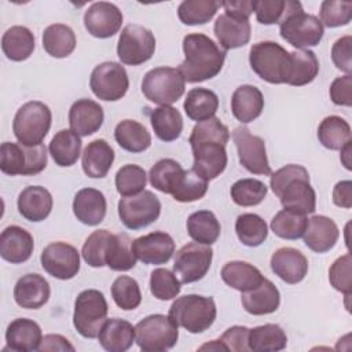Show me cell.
<instances>
[{
  "instance_id": "4",
  "label": "cell",
  "mask_w": 352,
  "mask_h": 352,
  "mask_svg": "<svg viewBox=\"0 0 352 352\" xmlns=\"http://www.w3.org/2000/svg\"><path fill=\"white\" fill-rule=\"evenodd\" d=\"M279 33L290 45L302 50L318 45L324 32L319 18L304 12L300 1L286 0V12L279 23Z\"/></svg>"
},
{
  "instance_id": "18",
  "label": "cell",
  "mask_w": 352,
  "mask_h": 352,
  "mask_svg": "<svg viewBox=\"0 0 352 352\" xmlns=\"http://www.w3.org/2000/svg\"><path fill=\"white\" fill-rule=\"evenodd\" d=\"M132 250L144 264L160 265L170 260L175 253V241L164 231H154L133 239Z\"/></svg>"
},
{
  "instance_id": "1",
  "label": "cell",
  "mask_w": 352,
  "mask_h": 352,
  "mask_svg": "<svg viewBox=\"0 0 352 352\" xmlns=\"http://www.w3.org/2000/svg\"><path fill=\"white\" fill-rule=\"evenodd\" d=\"M230 139L228 128L217 118L198 122L188 138L192 150V170L205 180L220 176L227 166L226 144Z\"/></svg>"
},
{
  "instance_id": "58",
  "label": "cell",
  "mask_w": 352,
  "mask_h": 352,
  "mask_svg": "<svg viewBox=\"0 0 352 352\" xmlns=\"http://www.w3.org/2000/svg\"><path fill=\"white\" fill-rule=\"evenodd\" d=\"M253 12L256 19L263 25L280 23L286 12L285 0H257L253 1Z\"/></svg>"
},
{
  "instance_id": "52",
  "label": "cell",
  "mask_w": 352,
  "mask_h": 352,
  "mask_svg": "<svg viewBox=\"0 0 352 352\" xmlns=\"http://www.w3.org/2000/svg\"><path fill=\"white\" fill-rule=\"evenodd\" d=\"M28 165V151L26 146L12 142H4L0 147V169L3 173L15 176H25Z\"/></svg>"
},
{
  "instance_id": "57",
  "label": "cell",
  "mask_w": 352,
  "mask_h": 352,
  "mask_svg": "<svg viewBox=\"0 0 352 352\" xmlns=\"http://www.w3.org/2000/svg\"><path fill=\"white\" fill-rule=\"evenodd\" d=\"M352 258L349 253L340 256L329 268V280L330 285L345 294V297L351 296L352 292Z\"/></svg>"
},
{
  "instance_id": "7",
  "label": "cell",
  "mask_w": 352,
  "mask_h": 352,
  "mask_svg": "<svg viewBox=\"0 0 352 352\" xmlns=\"http://www.w3.org/2000/svg\"><path fill=\"white\" fill-rule=\"evenodd\" d=\"M52 114L47 104L32 100L22 104L14 117L12 131L16 140L23 146L41 144L51 128Z\"/></svg>"
},
{
  "instance_id": "31",
  "label": "cell",
  "mask_w": 352,
  "mask_h": 352,
  "mask_svg": "<svg viewBox=\"0 0 352 352\" xmlns=\"http://www.w3.org/2000/svg\"><path fill=\"white\" fill-rule=\"evenodd\" d=\"M98 340L102 348L109 352H124L135 341V327L125 319L110 318L103 323Z\"/></svg>"
},
{
  "instance_id": "25",
  "label": "cell",
  "mask_w": 352,
  "mask_h": 352,
  "mask_svg": "<svg viewBox=\"0 0 352 352\" xmlns=\"http://www.w3.org/2000/svg\"><path fill=\"white\" fill-rule=\"evenodd\" d=\"M43 341L41 327L37 322L28 318L14 319L6 330V342L11 351L32 352L38 351Z\"/></svg>"
},
{
  "instance_id": "19",
  "label": "cell",
  "mask_w": 352,
  "mask_h": 352,
  "mask_svg": "<svg viewBox=\"0 0 352 352\" xmlns=\"http://www.w3.org/2000/svg\"><path fill=\"white\" fill-rule=\"evenodd\" d=\"M271 270L283 282L296 285L301 282L308 272L307 257L294 248H279L271 256Z\"/></svg>"
},
{
  "instance_id": "23",
  "label": "cell",
  "mask_w": 352,
  "mask_h": 352,
  "mask_svg": "<svg viewBox=\"0 0 352 352\" xmlns=\"http://www.w3.org/2000/svg\"><path fill=\"white\" fill-rule=\"evenodd\" d=\"M51 289L48 280L38 274L21 276L14 287L15 302L26 309H38L50 300Z\"/></svg>"
},
{
  "instance_id": "27",
  "label": "cell",
  "mask_w": 352,
  "mask_h": 352,
  "mask_svg": "<svg viewBox=\"0 0 352 352\" xmlns=\"http://www.w3.org/2000/svg\"><path fill=\"white\" fill-rule=\"evenodd\" d=\"M106 198L96 188H81L77 191L73 201V213L82 224L98 226L106 216Z\"/></svg>"
},
{
  "instance_id": "39",
  "label": "cell",
  "mask_w": 352,
  "mask_h": 352,
  "mask_svg": "<svg viewBox=\"0 0 352 352\" xmlns=\"http://www.w3.org/2000/svg\"><path fill=\"white\" fill-rule=\"evenodd\" d=\"M76 34L73 29L63 23H54L43 32V48L54 58H66L76 48Z\"/></svg>"
},
{
  "instance_id": "13",
  "label": "cell",
  "mask_w": 352,
  "mask_h": 352,
  "mask_svg": "<svg viewBox=\"0 0 352 352\" xmlns=\"http://www.w3.org/2000/svg\"><path fill=\"white\" fill-rule=\"evenodd\" d=\"M213 250L209 245L188 242L183 245L175 256L173 272L182 283H192L201 280L210 268Z\"/></svg>"
},
{
  "instance_id": "11",
  "label": "cell",
  "mask_w": 352,
  "mask_h": 352,
  "mask_svg": "<svg viewBox=\"0 0 352 352\" xmlns=\"http://www.w3.org/2000/svg\"><path fill=\"white\" fill-rule=\"evenodd\" d=\"M155 51V37L151 30L142 25H126L120 34L117 55L120 60L129 66H138L147 62Z\"/></svg>"
},
{
  "instance_id": "15",
  "label": "cell",
  "mask_w": 352,
  "mask_h": 352,
  "mask_svg": "<svg viewBox=\"0 0 352 352\" xmlns=\"http://www.w3.org/2000/svg\"><path fill=\"white\" fill-rule=\"evenodd\" d=\"M232 140L236 146L239 162L246 170L254 175H271L265 143L260 136L253 135L246 126H238L232 132Z\"/></svg>"
},
{
  "instance_id": "14",
  "label": "cell",
  "mask_w": 352,
  "mask_h": 352,
  "mask_svg": "<svg viewBox=\"0 0 352 352\" xmlns=\"http://www.w3.org/2000/svg\"><path fill=\"white\" fill-rule=\"evenodd\" d=\"M94 95L106 102L120 100L129 88V78L124 66L117 62H103L94 67L89 77Z\"/></svg>"
},
{
  "instance_id": "54",
  "label": "cell",
  "mask_w": 352,
  "mask_h": 352,
  "mask_svg": "<svg viewBox=\"0 0 352 352\" xmlns=\"http://www.w3.org/2000/svg\"><path fill=\"white\" fill-rule=\"evenodd\" d=\"M248 336H249V329L246 326H231L220 336V338L213 340L212 342L204 344L202 346H199V349L201 351L223 349V351H232V352H246L249 351Z\"/></svg>"
},
{
  "instance_id": "16",
  "label": "cell",
  "mask_w": 352,
  "mask_h": 352,
  "mask_svg": "<svg viewBox=\"0 0 352 352\" xmlns=\"http://www.w3.org/2000/svg\"><path fill=\"white\" fill-rule=\"evenodd\" d=\"M40 260L44 271L60 280L72 279L80 271L78 250L62 241L47 245L41 252Z\"/></svg>"
},
{
  "instance_id": "50",
  "label": "cell",
  "mask_w": 352,
  "mask_h": 352,
  "mask_svg": "<svg viewBox=\"0 0 352 352\" xmlns=\"http://www.w3.org/2000/svg\"><path fill=\"white\" fill-rule=\"evenodd\" d=\"M114 183L120 195L131 197L144 190L147 175L142 166L136 164H126L117 170Z\"/></svg>"
},
{
  "instance_id": "8",
  "label": "cell",
  "mask_w": 352,
  "mask_h": 352,
  "mask_svg": "<svg viewBox=\"0 0 352 352\" xmlns=\"http://www.w3.org/2000/svg\"><path fill=\"white\" fill-rule=\"evenodd\" d=\"M109 305L102 292L96 289L82 290L74 301L73 324L80 336L96 338L107 319Z\"/></svg>"
},
{
  "instance_id": "28",
  "label": "cell",
  "mask_w": 352,
  "mask_h": 352,
  "mask_svg": "<svg viewBox=\"0 0 352 352\" xmlns=\"http://www.w3.org/2000/svg\"><path fill=\"white\" fill-rule=\"evenodd\" d=\"M241 302L250 315H268L279 308L280 293L270 279L264 278L257 287L241 294Z\"/></svg>"
},
{
  "instance_id": "29",
  "label": "cell",
  "mask_w": 352,
  "mask_h": 352,
  "mask_svg": "<svg viewBox=\"0 0 352 352\" xmlns=\"http://www.w3.org/2000/svg\"><path fill=\"white\" fill-rule=\"evenodd\" d=\"M114 162V150L104 139H95L87 144L81 157L82 170L88 177H104Z\"/></svg>"
},
{
  "instance_id": "55",
  "label": "cell",
  "mask_w": 352,
  "mask_h": 352,
  "mask_svg": "<svg viewBox=\"0 0 352 352\" xmlns=\"http://www.w3.org/2000/svg\"><path fill=\"white\" fill-rule=\"evenodd\" d=\"M320 23L327 28H340L351 22L352 1L324 0L320 4Z\"/></svg>"
},
{
  "instance_id": "45",
  "label": "cell",
  "mask_w": 352,
  "mask_h": 352,
  "mask_svg": "<svg viewBox=\"0 0 352 352\" xmlns=\"http://www.w3.org/2000/svg\"><path fill=\"white\" fill-rule=\"evenodd\" d=\"M136 256L132 250V239L128 234H113L106 265L113 271H129L136 265Z\"/></svg>"
},
{
  "instance_id": "51",
  "label": "cell",
  "mask_w": 352,
  "mask_h": 352,
  "mask_svg": "<svg viewBox=\"0 0 352 352\" xmlns=\"http://www.w3.org/2000/svg\"><path fill=\"white\" fill-rule=\"evenodd\" d=\"M111 296L118 308L132 311L140 305L142 293L139 283L126 275H120L111 285Z\"/></svg>"
},
{
  "instance_id": "37",
  "label": "cell",
  "mask_w": 352,
  "mask_h": 352,
  "mask_svg": "<svg viewBox=\"0 0 352 352\" xmlns=\"http://www.w3.org/2000/svg\"><path fill=\"white\" fill-rule=\"evenodd\" d=\"M248 345L253 352H276L286 348L287 337L279 324L267 323L249 329Z\"/></svg>"
},
{
  "instance_id": "36",
  "label": "cell",
  "mask_w": 352,
  "mask_h": 352,
  "mask_svg": "<svg viewBox=\"0 0 352 352\" xmlns=\"http://www.w3.org/2000/svg\"><path fill=\"white\" fill-rule=\"evenodd\" d=\"M114 139L129 153H142L151 144V135L146 126L135 120H122L114 129Z\"/></svg>"
},
{
  "instance_id": "26",
  "label": "cell",
  "mask_w": 352,
  "mask_h": 352,
  "mask_svg": "<svg viewBox=\"0 0 352 352\" xmlns=\"http://www.w3.org/2000/svg\"><path fill=\"white\" fill-rule=\"evenodd\" d=\"M18 210L29 221L45 220L54 205L51 192L41 186H28L18 195Z\"/></svg>"
},
{
  "instance_id": "20",
  "label": "cell",
  "mask_w": 352,
  "mask_h": 352,
  "mask_svg": "<svg viewBox=\"0 0 352 352\" xmlns=\"http://www.w3.org/2000/svg\"><path fill=\"white\" fill-rule=\"evenodd\" d=\"M34 241L29 231L19 226H8L0 235V256L11 264L28 261L33 253Z\"/></svg>"
},
{
  "instance_id": "6",
  "label": "cell",
  "mask_w": 352,
  "mask_h": 352,
  "mask_svg": "<svg viewBox=\"0 0 352 352\" xmlns=\"http://www.w3.org/2000/svg\"><path fill=\"white\" fill-rule=\"evenodd\" d=\"M216 315L217 309L212 297L186 294L177 297L172 302L168 316L177 327H183L188 333L198 334L213 324Z\"/></svg>"
},
{
  "instance_id": "17",
  "label": "cell",
  "mask_w": 352,
  "mask_h": 352,
  "mask_svg": "<svg viewBox=\"0 0 352 352\" xmlns=\"http://www.w3.org/2000/svg\"><path fill=\"white\" fill-rule=\"evenodd\" d=\"M122 12L109 1H96L84 12V26L88 33L96 38H109L114 36L122 25Z\"/></svg>"
},
{
  "instance_id": "5",
  "label": "cell",
  "mask_w": 352,
  "mask_h": 352,
  "mask_svg": "<svg viewBox=\"0 0 352 352\" xmlns=\"http://www.w3.org/2000/svg\"><path fill=\"white\" fill-rule=\"evenodd\" d=\"M252 70L270 84H286L290 76L292 56L280 44L275 41H258L249 52Z\"/></svg>"
},
{
  "instance_id": "49",
  "label": "cell",
  "mask_w": 352,
  "mask_h": 352,
  "mask_svg": "<svg viewBox=\"0 0 352 352\" xmlns=\"http://www.w3.org/2000/svg\"><path fill=\"white\" fill-rule=\"evenodd\" d=\"M267 186L257 179L246 177L236 180L230 190L232 201L239 206H254L264 201L267 195Z\"/></svg>"
},
{
  "instance_id": "56",
  "label": "cell",
  "mask_w": 352,
  "mask_h": 352,
  "mask_svg": "<svg viewBox=\"0 0 352 352\" xmlns=\"http://www.w3.org/2000/svg\"><path fill=\"white\" fill-rule=\"evenodd\" d=\"M208 191V180L202 179L192 169L186 170L184 179L179 188L172 194L177 202H194L201 199Z\"/></svg>"
},
{
  "instance_id": "41",
  "label": "cell",
  "mask_w": 352,
  "mask_h": 352,
  "mask_svg": "<svg viewBox=\"0 0 352 352\" xmlns=\"http://www.w3.org/2000/svg\"><path fill=\"white\" fill-rule=\"evenodd\" d=\"M187 232L195 242L210 246L220 236L221 227L213 212L198 210L188 216Z\"/></svg>"
},
{
  "instance_id": "30",
  "label": "cell",
  "mask_w": 352,
  "mask_h": 352,
  "mask_svg": "<svg viewBox=\"0 0 352 352\" xmlns=\"http://www.w3.org/2000/svg\"><path fill=\"white\" fill-rule=\"evenodd\" d=\"M264 109V96L261 91L254 85H241L238 87L231 98V111L234 117L242 124L252 122Z\"/></svg>"
},
{
  "instance_id": "40",
  "label": "cell",
  "mask_w": 352,
  "mask_h": 352,
  "mask_svg": "<svg viewBox=\"0 0 352 352\" xmlns=\"http://www.w3.org/2000/svg\"><path fill=\"white\" fill-rule=\"evenodd\" d=\"M150 122L155 136L162 142L176 140L183 131V117L172 106H158L150 114Z\"/></svg>"
},
{
  "instance_id": "46",
  "label": "cell",
  "mask_w": 352,
  "mask_h": 352,
  "mask_svg": "<svg viewBox=\"0 0 352 352\" xmlns=\"http://www.w3.org/2000/svg\"><path fill=\"white\" fill-rule=\"evenodd\" d=\"M308 219L307 214L289 210V209H282L279 210L271 220V230L272 232L282 238V239H298L304 235L307 230Z\"/></svg>"
},
{
  "instance_id": "24",
  "label": "cell",
  "mask_w": 352,
  "mask_h": 352,
  "mask_svg": "<svg viewBox=\"0 0 352 352\" xmlns=\"http://www.w3.org/2000/svg\"><path fill=\"white\" fill-rule=\"evenodd\" d=\"M304 243L315 253H326L338 241L340 230L333 219L316 214L308 219L307 230L304 232Z\"/></svg>"
},
{
  "instance_id": "53",
  "label": "cell",
  "mask_w": 352,
  "mask_h": 352,
  "mask_svg": "<svg viewBox=\"0 0 352 352\" xmlns=\"http://www.w3.org/2000/svg\"><path fill=\"white\" fill-rule=\"evenodd\" d=\"M182 290V282L176 278L175 272L166 268H157L150 274V292L162 301L175 298Z\"/></svg>"
},
{
  "instance_id": "32",
  "label": "cell",
  "mask_w": 352,
  "mask_h": 352,
  "mask_svg": "<svg viewBox=\"0 0 352 352\" xmlns=\"http://www.w3.org/2000/svg\"><path fill=\"white\" fill-rule=\"evenodd\" d=\"M220 275L226 285L241 293L257 287L264 279L263 274L257 267L241 260L226 263L221 268Z\"/></svg>"
},
{
  "instance_id": "48",
  "label": "cell",
  "mask_w": 352,
  "mask_h": 352,
  "mask_svg": "<svg viewBox=\"0 0 352 352\" xmlns=\"http://www.w3.org/2000/svg\"><path fill=\"white\" fill-rule=\"evenodd\" d=\"M111 238H113V234L109 232L107 230L94 231L85 239L81 249V256L84 261L94 268L104 267Z\"/></svg>"
},
{
  "instance_id": "59",
  "label": "cell",
  "mask_w": 352,
  "mask_h": 352,
  "mask_svg": "<svg viewBox=\"0 0 352 352\" xmlns=\"http://www.w3.org/2000/svg\"><path fill=\"white\" fill-rule=\"evenodd\" d=\"M331 60L338 70L346 74H351L352 72V37L351 36H342L341 38L336 40V43L331 47Z\"/></svg>"
},
{
  "instance_id": "12",
  "label": "cell",
  "mask_w": 352,
  "mask_h": 352,
  "mask_svg": "<svg viewBox=\"0 0 352 352\" xmlns=\"http://www.w3.org/2000/svg\"><path fill=\"white\" fill-rule=\"evenodd\" d=\"M161 213V202L148 190L131 197H124L118 202V216L129 230H140L154 223Z\"/></svg>"
},
{
  "instance_id": "38",
  "label": "cell",
  "mask_w": 352,
  "mask_h": 352,
  "mask_svg": "<svg viewBox=\"0 0 352 352\" xmlns=\"http://www.w3.org/2000/svg\"><path fill=\"white\" fill-rule=\"evenodd\" d=\"M183 107L190 120L201 122L214 117L219 109V98L208 88H192L187 92Z\"/></svg>"
},
{
  "instance_id": "21",
  "label": "cell",
  "mask_w": 352,
  "mask_h": 352,
  "mask_svg": "<svg viewBox=\"0 0 352 352\" xmlns=\"http://www.w3.org/2000/svg\"><path fill=\"white\" fill-rule=\"evenodd\" d=\"M250 22L246 18L221 14L217 16L213 32L224 51L243 47L250 40Z\"/></svg>"
},
{
  "instance_id": "33",
  "label": "cell",
  "mask_w": 352,
  "mask_h": 352,
  "mask_svg": "<svg viewBox=\"0 0 352 352\" xmlns=\"http://www.w3.org/2000/svg\"><path fill=\"white\" fill-rule=\"evenodd\" d=\"M184 175L186 170L177 161L172 158H162L151 166L148 172V179L150 184L155 190L172 195L182 184Z\"/></svg>"
},
{
  "instance_id": "9",
  "label": "cell",
  "mask_w": 352,
  "mask_h": 352,
  "mask_svg": "<svg viewBox=\"0 0 352 352\" xmlns=\"http://www.w3.org/2000/svg\"><path fill=\"white\" fill-rule=\"evenodd\" d=\"M135 340L144 352H162L176 345L179 330L169 316L154 314L136 323Z\"/></svg>"
},
{
  "instance_id": "35",
  "label": "cell",
  "mask_w": 352,
  "mask_h": 352,
  "mask_svg": "<svg viewBox=\"0 0 352 352\" xmlns=\"http://www.w3.org/2000/svg\"><path fill=\"white\" fill-rule=\"evenodd\" d=\"M81 138L72 129H62L51 139L48 150L54 162L59 166H72L81 154Z\"/></svg>"
},
{
  "instance_id": "63",
  "label": "cell",
  "mask_w": 352,
  "mask_h": 352,
  "mask_svg": "<svg viewBox=\"0 0 352 352\" xmlns=\"http://www.w3.org/2000/svg\"><path fill=\"white\" fill-rule=\"evenodd\" d=\"M221 6L226 10V14L241 16L249 19L253 12V1L250 0H227L223 1Z\"/></svg>"
},
{
  "instance_id": "22",
  "label": "cell",
  "mask_w": 352,
  "mask_h": 352,
  "mask_svg": "<svg viewBox=\"0 0 352 352\" xmlns=\"http://www.w3.org/2000/svg\"><path fill=\"white\" fill-rule=\"evenodd\" d=\"M102 106L91 99L76 100L69 110V125L78 136H89L98 132L103 124Z\"/></svg>"
},
{
  "instance_id": "44",
  "label": "cell",
  "mask_w": 352,
  "mask_h": 352,
  "mask_svg": "<svg viewBox=\"0 0 352 352\" xmlns=\"http://www.w3.org/2000/svg\"><path fill=\"white\" fill-rule=\"evenodd\" d=\"M235 232L238 239L249 248L260 246L268 236V227L256 213H242L236 217Z\"/></svg>"
},
{
  "instance_id": "61",
  "label": "cell",
  "mask_w": 352,
  "mask_h": 352,
  "mask_svg": "<svg viewBox=\"0 0 352 352\" xmlns=\"http://www.w3.org/2000/svg\"><path fill=\"white\" fill-rule=\"evenodd\" d=\"M333 202L334 205L345 209L352 208V182L341 180L333 188Z\"/></svg>"
},
{
  "instance_id": "60",
  "label": "cell",
  "mask_w": 352,
  "mask_h": 352,
  "mask_svg": "<svg viewBox=\"0 0 352 352\" xmlns=\"http://www.w3.org/2000/svg\"><path fill=\"white\" fill-rule=\"evenodd\" d=\"M330 99L337 106H352V76L345 74L342 77H337L329 89Z\"/></svg>"
},
{
  "instance_id": "47",
  "label": "cell",
  "mask_w": 352,
  "mask_h": 352,
  "mask_svg": "<svg viewBox=\"0 0 352 352\" xmlns=\"http://www.w3.org/2000/svg\"><path fill=\"white\" fill-rule=\"evenodd\" d=\"M220 6L217 0H184L177 7V16L188 26L204 25L214 16Z\"/></svg>"
},
{
  "instance_id": "62",
  "label": "cell",
  "mask_w": 352,
  "mask_h": 352,
  "mask_svg": "<svg viewBox=\"0 0 352 352\" xmlns=\"http://www.w3.org/2000/svg\"><path fill=\"white\" fill-rule=\"evenodd\" d=\"M40 352L44 351H74V346L69 342V340L60 334H47L44 336L40 346Z\"/></svg>"
},
{
  "instance_id": "10",
  "label": "cell",
  "mask_w": 352,
  "mask_h": 352,
  "mask_svg": "<svg viewBox=\"0 0 352 352\" xmlns=\"http://www.w3.org/2000/svg\"><path fill=\"white\" fill-rule=\"evenodd\" d=\"M186 88V81L177 69L160 66L148 70L142 81V92L153 103L170 106L177 102Z\"/></svg>"
},
{
  "instance_id": "64",
  "label": "cell",
  "mask_w": 352,
  "mask_h": 352,
  "mask_svg": "<svg viewBox=\"0 0 352 352\" xmlns=\"http://www.w3.org/2000/svg\"><path fill=\"white\" fill-rule=\"evenodd\" d=\"M351 143H352V140L348 142V143L341 148V157H340V158H341V162L344 164V166H345L348 170L352 169V166H351V151H352Z\"/></svg>"
},
{
  "instance_id": "43",
  "label": "cell",
  "mask_w": 352,
  "mask_h": 352,
  "mask_svg": "<svg viewBox=\"0 0 352 352\" xmlns=\"http://www.w3.org/2000/svg\"><path fill=\"white\" fill-rule=\"evenodd\" d=\"M318 139L329 150H341L351 142V126L342 117L329 116L318 126Z\"/></svg>"
},
{
  "instance_id": "3",
  "label": "cell",
  "mask_w": 352,
  "mask_h": 352,
  "mask_svg": "<svg viewBox=\"0 0 352 352\" xmlns=\"http://www.w3.org/2000/svg\"><path fill=\"white\" fill-rule=\"evenodd\" d=\"M270 187L280 199L283 209L302 214L314 213L316 194L309 182V173L302 165L289 164L271 175Z\"/></svg>"
},
{
  "instance_id": "34",
  "label": "cell",
  "mask_w": 352,
  "mask_h": 352,
  "mask_svg": "<svg viewBox=\"0 0 352 352\" xmlns=\"http://www.w3.org/2000/svg\"><path fill=\"white\" fill-rule=\"evenodd\" d=\"M34 34L25 26H11L1 37V50L4 55L14 62L28 59L34 51Z\"/></svg>"
},
{
  "instance_id": "42",
  "label": "cell",
  "mask_w": 352,
  "mask_h": 352,
  "mask_svg": "<svg viewBox=\"0 0 352 352\" xmlns=\"http://www.w3.org/2000/svg\"><path fill=\"white\" fill-rule=\"evenodd\" d=\"M292 67L286 84L302 87L312 82L319 73V60L311 50H296L290 52Z\"/></svg>"
},
{
  "instance_id": "2",
  "label": "cell",
  "mask_w": 352,
  "mask_h": 352,
  "mask_svg": "<svg viewBox=\"0 0 352 352\" xmlns=\"http://www.w3.org/2000/svg\"><path fill=\"white\" fill-rule=\"evenodd\" d=\"M183 52L184 60L177 70L187 82H202L216 77L226 59V51L202 33L187 34L183 38Z\"/></svg>"
}]
</instances>
